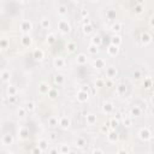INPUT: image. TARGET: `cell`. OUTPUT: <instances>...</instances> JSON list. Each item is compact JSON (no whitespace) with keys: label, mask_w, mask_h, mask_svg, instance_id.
<instances>
[{"label":"cell","mask_w":154,"mask_h":154,"mask_svg":"<svg viewBox=\"0 0 154 154\" xmlns=\"http://www.w3.org/2000/svg\"><path fill=\"white\" fill-rule=\"evenodd\" d=\"M10 47V40L7 37H1L0 38V48L1 51H6Z\"/></svg>","instance_id":"836d02e7"},{"label":"cell","mask_w":154,"mask_h":154,"mask_svg":"<svg viewBox=\"0 0 154 154\" xmlns=\"http://www.w3.org/2000/svg\"><path fill=\"white\" fill-rule=\"evenodd\" d=\"M152 40H153V37H152V35L148 31H142L141 32V35H140V42H141L142 46H149L152 43Z\"/></svg>","instance_id":"277c9868"},{"label":"cell","mask_w":154,"mask_h":154,"mask_svg":"<svg viewBox=\"0 0 154 154\" xmlns=\"http://www.w3.org/2000/svg\"><path fill=\"white\" fill-rule=\"evenodd\" d=\"M109 40H111V43L117 45V46H120V45H122V42H123V40H122L120 35H118V34H113V35L109 37Z\"/></svg>","instance_id":"f546056e"},{"label":"cell","mask_w":154,"mask_h":154,"mask_svg":"<svg viewBox=\"0 0 154 154\" xmlns=\"http://www.w3.org/2000/svg\"><path fill=\"white\" fill-rule=\"evenodd\" d=\"M48 125L51 128H54V126H58L59 125V119L55 117V116H51L48 118Z\"/></svg>","instance_id":"ab89813d"},{"label":"cell","mask_w":154,"mask_h":154,"mask_svg":"<svg viewBox=\"0 0 154 154\" xmlns=\"http://www.w3.org/2000/svg\"><path fill=\"white\" fill-rule=\"evenodd\" d=\"M88 52H89V54L95 55V54L99 53V47L95 46V45H93V43H89V46H88Z\"/></svg>","instance_id":"ee69618b"},{"label":"cell","mask_w":154,"mask_h":154,"mask_svg":"<svg viewBox=\"0 0 154 154\" xmlns=\"http://www.w3.org/2000/svg\"><path fill=\"white\" fill-rule=\"evenodd\" d=\"M32 58L36 61H42L45 59V51L42 48H35L32 51Z\"/></svg>","instance_id":"7c38bea8"},{"label":"cell","mask_w":154,"mask_h":154,"mask_svg":"<svg viewBox=\"0 0 154 154\" xmlns=\"http://www.w3.org/2000/svg\"><path fill=\"white\" fill-rule=\"evenodd\" d=\"M102 112H103L105 114H111V113H113V112H114V105H113L112 102H109V101L103 102V105H102Z\"/></svg>","instance_id":"9a60e30c"},{"label":"cell","mask_w":154,"mask_h":154,"mask_svg":"<svg viewBox=\"0 0 154 154\" xmlns=\"http://www.w3.org/2000/svg\"><path fill=\"white\" fill-rule=\"evenodd\" d=\"M17 137H18V140H20V141L26 140V138L29 137V129L25 128V126H19V128L17 129Z\"/></svg>","instance_id":"8992f818"},{"label":"cell","mask_w":154,"mask_h":154,"mask_svg":"<svg viewBox=\"0 0 154 154\" xmlns=\"http://www.w3.org/2000/svg\"><path fill=\"white\" fill-rule=\"evenodd\" d=\"M93 31H94V25L90 23V24H84V25H82V32H83V35H85V36H89L90 34H93Z\"/></svg>","instance_id":"4316f807"},{"label":"cell","mask_w":154,"mask_h":154,"mask_svg":"<svg viewBox=\"0 0 154 154\" xmlns=\"http://www.w3.org/2000/svg\"><path fill=\"white\" fill-rule=\"evenodd\" d=\"M52 87L49 85V83H47V82H41L40 84H38V93L40 94H42V95H45V94H47L48 91H49V89H51Z\"/></svg>","instance_id":"7402d4cb"},{"label":"cell","mask_w":154,"mask_h":154,"mask_svg":"<svg viewBox=\"0 0 154 154\" xmlns=\"http://www.w3.org/2000/svg\"><path fill=\"white\" fill-rule=\"evenodd\" d=\"M26 113H28V111L25 109L24 106H19V107L17 108V116H18L19 118H24V117L26 116Z\"/></svg>","instance_id":"bcb514c9"},{"label":"cell","mask_w":154,"mask_h":154,"mask_svg":"<svg viewBox=\"0 0 154 154\" xmlns=\"http://www.w3.org/2000/svg\"><path fill=\"white\" fill-rule=\"evenodd\" d=\"M75 144H76V147H78V148H83V147L87 144V141H85L84 137L78 136V137L76 138V141H75Z\"/></svg>","instance_id":"74e56055"},{"label":"cell","mask_w":154,"mask_h":154,"mask_svg":"<svg viewBox=\"0 0 154 154\" xmlns=\"http://www.w3.org/2000/svg\"><path fill=\"white\" fill-rule=\"evenodd\" d=\"M90 43H93V45L100 47V46L102 45V37H101L99 34H94V35L90 37Z\"/></svg>","instance_id":"83f0119b"},{"label":"cell","mask_w":154,"mask_h":154,"mask_svg":"<svg viewBox=\"0 0 154 154\" xmlns=\"http://www.w3.org/2000/svg\"><path fill=\"white\" fill-rule=\"evenodd\" d=\"M148 23H149V26H152V28H154V16L149 18V20H148Z\"/></svg>","instance_id":"6f0895ef"},{"label":"cell","mask_w":154,"mask_h":154,"mask_svg":"<svg viewBox=\"0 0 154 154\" xmlns=\"http://www.w3.org/2000/svg\"><path fill=\"white\" fill-rule=\"evenodd\" d=\"M116 93L117 95H125L128 93V85L125 83H119L116 85Z\"/></svg>","instance_id":"cb8c5ba5"},{"label":"cell","mask_w":154,"mask_h":154,"mask_svg":"<svg viewBox=\"0 0 154 154\" xmlns=\"http://www.w3.org/2000/svg\"><path fill=\"white\" fill-rule=\"evenodd\" d=\"M7 100H8V103H10V105H16V103L18 102V96H17V95L8 96V97H7Z\"/></svg>","instance_id":"f907efd6"},{"label":"cell","mask_w":154,"mask_h":154,"mask_svg":"<svg viewBox=\"0 0 154 154\" xmlns=\"http://www.w3.org/2000/svg\"><path fill=\"white\" fill-rule=\"evenodd\" d=\"M40 25L42 29H51V20L47 17H42L40 19Z\"/></svg>","instance_id":"4dcf8cb0"},{"label":"cell","mask_w":154,"mask_h":154,"mask_svg":"<svg viewBox=\"0 0 154 154\" xmlns=\"http://www.w3.org/2000/svg\"><path fill=\"white\" fill-rule=\"evenodd\" d=\"M108 124H109V126L113 129V130H116L118 126H119V124H120V122H119V119H117V118H111L109 120H108Z\"/></svg>","instance_id":"7bdbcfd3"},{"label":"cell","mask_w":154,"mask_h":154,"mask_svg":"<svg viewBox=\"0 0 154 154\" xmlns=\"http://www.w3.org/2000/svg\"><path fill=\"white\" fill-rule=\"evenodd\" d=\"M47 152H48V153H59V149H55V148H52V149H48Z\"/></svg>","instance_id":"91938a15"},{"label":"cell","mask_w":154,"mask_h":154,"mask_svg":"<svg viewBox=\"0 0 154 154\" xmlns=\"http://www.w3.org/2000/svg\"><path fill=\"white\" fill-rule=\"evenodd\" d=\"M105 76L107 78H112L114 79L117 76H118V69L114 66V65H108L105 67Z\"/></svg>","instance_id":"3957f363"},{"label":"cell","mask_w":154,"mask_h":154,"mask_svg":"<svg viewBox=\"0 0 154 154\" xmlns=\"http://www.w3.org/2000/svg\"><path fill=\"white\" fill-rule=\"evenodd\" d=\"M93 66L97 70H102L106 67V61L103 58H96L94 61H93Z\"/></svg>","instance_id":"e0dca14e"},{"label":"cell","mask_w":154,"mask_h":154,"mask_svg":"<svg viewBox=\"0 0 154 154\" xmlns=\"http://www.w3.org/2000/svg\"><path fill=\"white\" fill-rule=\"evenodd\" d=\"M79 14H81V17H82V18L89 17V12H88V10H85V8H81V11H79Z\"/></svg>","instance_id":"816d5d0a"},{"label":"cell","mask_w":154,"mask_h":154,"mask_svg":"<svg viewBox=\"0 0 154 154\" xmlns=\"http://www.w3.org/2000/svg\"><path fill=\"white\" fill-rule=\"evenodd\" d=\"M111 130H113V129L109 126V124H108V123H107V124H103V125H101V126H100V131H101L102 134H105V135H107Z\"/></svg>","instance_id":"c3c4849f"},{"label":"cell","mask_w":154,"mask_h":154,"mask_svg":"<svg viewBox=\"0 0 154 154\" xmlns=\"http://www.w3.org/2000/svg\"><path fill=\"white\" fill-rule=\"evenodd\" d=\"M91 152H93V153H103L105 150H103L102 148H99V147H97V148H94V149H91Z\"/></svg>","instance_id":"9f6ffc18"},{"label":"cell","mask_w":154,"mask_h":154,"mask_svg":"<svg viewBox=\"0 0 154 154\" xmlns=\"http://www.w3.org/2000/svg\"><path fill=\"white\" fill-rule=\"evenodd\" d=\"M105 81H106L105 78H101V77H99V78H96V79H95V83H94V85H95L96 88L101 89V88L106 87V82H105Z\"/></svg>","instance_id":"60d3db41"},{"label":"cell","mask_w":154,"mask_h":154,"mask_svg":"<svg viewBox=\"0 0 154 154\" xmlns=\"http://www.w3.org/2000/svg\"><path fill=\"white\" fill-rule=\"evenodd\" d=\"M19 28H20V31L23 34H29L32 30V23L30 20H28V19H24V20H22Z\"/></svg>","instance_id":"5b68a950"},{"label":"cell","mask_w":154,"mask_h":154,"mask_svg":"<svg viewBox=\"0 0 154 154\" xmlns=\"http://www.w3.org/2000/svg\"><path fill=\"white\" fill-rule=\"evenodd\" d=\"M122 29H123V24H122V23H119V22L113 23V24H112V26H111V30H112L114 34L120 32V31H122Z\"/></svg>","instance_id":"d590c367"},{"label":"cell","mask_w":154,"mask_h":154,"mask_svg":"<svg viewBox=\"0 0 154 154\" xmlns=\"http://www.w3.org/2000/svg\"><path fill=\"white\" fill-rule=\"evenodd\" d=\"M65 49H66L67 53L72 54V53H75L77 51V43L75 41H67L66 45H65Z\"/></svg>","instance_id":"ffe728a7"},{"label":"cell","mask_w":154,"mask_h":154,"mask_svg":"<svg viewBox=\"0 0 154 154\" xmlns=\"http://www.w3.org/2000/svg\"><path fill=\"white\" fill-rule=\"evenodd\" d=\"M130 116L134 118V117H141L142 116V108L138 106V105H135L131 107L130 109Z\"/></svg>","instance_id":"484cf974"},{"label":"cell","mask_w":154,"mask_h":154,"mask_svg":"<svg viewBox=\"0 0 154 154\" xmlns=\"http://www.w3.org/2000/svg\"><path fill=\"white\" fill-rule=\"evenodd\" d=\"M47 95H48V97H49L51 100H55V99H58V96H59V90H58L57 88H51L49 91L47 93Z\"/></svg>","instance_id":"1f68e13d"},{"label":"cell","mask_w":154,"mask_h":154,"mask_svg":"<svg viewBox=\"0 0 154 154\" xmlns=\"http://www.w3.org/2000/svg\"><path fill=\"white\" fill-rule=\"evenodd\" d=\"M0 77H1V82L2 83H8L11 79V72L7 69H2L0 72Z\"/></svg>","instance_id":"ac0fdd59"},{"label":"cell","mask_w":154,"mask_h":154,"mask_svg":"<svg viewBox=\"0 0 154 154\" xmlns=\"http://www.w3.org/2000/svg\"><path fill=\"white\" fill-rule=\"evenodd\" d=\"M106 136H107V141L109 143H117L119 141V134L116 130H111Z\"/></svg>","instance_id":"5bb4252c"},{"label":"cell","mask_w":154,"mask_h":154,"mask_svg":"<svg viewBox=\"0 0 154 154\" xmlns=\"http://www.w3.org/2000/svg\"><path fill=\"white\" fill-rule=\"evenodd\" d=\"M138 137L140 140H142L143 142H148L152 138V131L148 126H143L138 130Z\"/></svg>","instance_id":"7a4b0ae2"},{"label":"cell","mask_w":154,"mask_h":154,"mask_svg":"<svg viewBox=\"0 0 154 154\" xmlns=\"http://www.w3.org/2000/svg\"><path fill=\"white\" fill-rule=\"evenodd\" d=\"M17 91H18V90H17L16 85H13V84H7L6 88H5V95H6V97L17 95Z\"/></svg>","instance_id":"2e32d148"},{"label":"cell","mask_w":154,"mask_h":154,"mask_svg":"<svg viewBox=\"0 0 154 154\" xmlns=\"http://www.w3.org/2000/svg\"><path fill=\"white\" fill-rule=\"evenodd\" d=\"M134 12H135V14H142L144 12V6L143 5H140V4H135Z\"/></svg>","instance_id":"f6af8a7d"},{"label":"cell","mask_w":154,"mask_h":154,"mask_svg":"<svg viewBox=\"0 0 154 154\" xmlns=\"http://www.w3.org/2000/svg\"><path fill=\"white\" fill-rule=\"evenodd\" d=\"M58 30L64 34V35H67L72 31V26H71V23L67 20V19H59L58 22Z\"/></svg>","instance_id":"6da1fadb"},{"label":"cell","mask_w":154,"mask_h":154,"mask_svg":"<svg viewBox=\"0 0 154 154\" xmlns=\"http://www.w3.org/2000/svg\"><path fill=\"white\" fill-rule=\"evenodd\" d=\"M88 63V55L87 54H84V53H79V54H77V57H76V64L77 65H85Z\"/></svg>","instance_id":"44dd1931"},{"label":"cell","mask_w":154,"mask_h":154,"mask_svg":"<svg viewBox=\"0 0 154 154\" xmlns=\"http://www.w3.org/2000/svg\"><path fill=\"white\" fill-rule=\"evenodd\" d=\"M48 140H49V141H57V140H58V136H57L54 132H52V134L48 135Z\"/></svg>","instance_id":"db71d44e"},{"label":"cell","mask_w":154,"mask_h":154,"mask_svg":"<svg viewBox=\"0 0 154 154\" xmlns=\"http://www.w3.org/2000/svg\"><path fill=\"white\" fill-rule=\"evenodd\" d=\"M97 122V117L94 113H87L85 114V123L88 125H95Z\"/></svg>","instance_id":"d4e9b609"},{"label":"cell","mask_w":154,"mask_h":154,"mask_svg":"<svg viewBox=\"0 0 154 154\" xmlns=\"http://www.w3.org/2000/svg\"><path fill=\"white\" fill-rule=\"evenodd\" d=\"M20 2H26V1H29V0H19Z\"/></svg>","instance_id":"e7e4bbea"},{"label":"cell","mask_w":154,"mask_h":154,"mask_svg":"<svg viewBox=\"0 0 154 154\" xmlns=\"http://www.w3.org/2000/svg\"><path fill=\"white\" fill-rule=\"evenodd\" d=\"M93 2H97V1H100V0H91Z\"/></svg>","instance_id":"03108f58"},{"label":"cell","mask_w":154,"mask_h":154,"mask_svg":"<svg viewBox=\"0 0 154 154\" xmlns=\"http://www.w3.org/2000/svg\"><path fill=\"white\" fill-rule=\"evenodd\" d=\"M71 152H72V150H71V148H70L69 144H65V143L60 144V147H59V153H61V154H67V153H71Z\"/></svg>","instance_id":"b9f144b4"},{"label":"cell","mask_w":154,"mask_h":154,"mask_svg":"<svg viewBox=\"0 0 154 154\" xmlns=\"http://www.w3.org/2000/svg\"><path fill=\"white\" fill-rule=\"evenodd\" d=\"M150 103H152V105H154V94L150 96Z\"/></svg>","instance_id":"be15d7a7"},{"label":"cell","mask_w":154,"mask_h":154,"mask_svg":"<svg viewBox=\"0 0 154 154\" xmlns=\"http://www.w3.org/2000/svg\"><path fill=\"white\" fill-rule=\"evenodd\" d=\"M122 123H123V125H124L125 128H130V126L132 125V123H134V119H132L131 116H125V117H123Z\"/></svg>","instance_id":"d6a6232c"},{"label":"cell","mask_w":154,"mask_h":154,"mask_svg":"<svg viewBox=\"0 0 154 154\" xmlns=\"http://www.w3.org/2000/svg\"><path fill=\"white\" fill-rule=\"evenodd\" d=\"M24 107H25V109L28 111V113H31V112H34L35 111V102L34 101H26L24 105H23Z\"/></svg>","instance_id":"8d00e7d4"},{"label":"cell","mask_w":154,"mask_h":154,"mask_svg":"<svg viewBox=\"0 0 154 154\" xmlns=\"http://www.w3.org/2000/svg\"><path fill=\"white\" fill-rule=\"evenodd\" d=\"M142 85H143L146 89H149L150 87H153V79H152L150 77H144V81H143Z\"/></svg>","instance_id":"7dc6e473"},{"label":"cell","mask_w":154,"mask_h":154,"mask_svg":"<svg viewBox=\"0 0 154 154\" xmlns=\"http://www.w3.org/2000/svg\"><path fill=\"white\" fill-rule=\"evenodd\" d=\"M59 126L64 130H67L71 126V119L67 116H61L59 118Z\"/></svg>","instance_id":"30bf717a"},{"label":"cell","mask_w":154,"mask_h":154,"mask_svg":"<svg viewBox=\"0 0 154 154\" xmlns=\"http://www.w3.org/2000/svg\"><path fill=\"white\" fill-rule=\"evenodd\" d=\"M119 47H120V46H117V45L109 43V45H108V47L106 48L107 54H108L109 57H117V55L119 54V52H120V48H119Z\"/></svg>","instance_id":"9c48e42d"},{"label":"cell","mask_w":154,"mask_h":154,"mask_svg":"<svg viewBox=\"0 0 154 154\" xmlns=\"http://www.w3.org/2000/svg\"><path fill=\"white\" fill-rule=\"evenodd\" d=\"M55 41H57V35H55V32H48V34L46 35V42H47L48 45H54Z\"/></svg>","instance_id":"f1b7e54d"},{"label":"cell","mask_w":154,"mask_h":154,"mask_svg":"<svg viewBox=\"0 0 154 154\" xmlns=\"http://www.w3.org/2000/svg\"><path fill=\"white\" fill-rule=\"evenodd\" d=\"M149 113L150 116H154V105H152V107L149 108Z\"/></svg>","instance_id":"94428289"},{"label":"cell","mask_w":154,"mask_h":154,"mask_svg":"<svg viewBox=\"0 0 154 154\" xmlns=\"http://www.w3.org/2000/svg\"><path fill=\"white\" fill-rule=\"evenodd\" d=\"M37 147H40L41 148V150L45 153V152H47L49 148V140H46V138H40L38 140V142H37Z\"/></svg>","instance_id":"603a6c76"},{"label":"cell","mask_w":154,"mask_h":154,"mask_svg":"<svg viewBox=\"0 0 154 154\" xmlns=\"http://www.w3.org/2000/svg\"><path fill=\"white\" fill-rule=\"evenodd\" d=\"M76 99H77V101L81 102V103L87 102V101L89 100V91H84V90L79 89V90L77 91V94H76Z\"/></svg>","instance_id":"52a82bcc"},{"label":"cell","mask_w":154,"mask_h":154,"mask_svg":"<svg viewBox=\"0 0 154 154\" xmlns=\"http://www.w3.org/2000/svg\"><path fill=\"white\" fill-rule=\"evenodd\" d=\"M146 0H136V4H140V5H144Z\"/></svg>","instance_id":"6125c7cd"},{"label":"cell","mask_w":154,"mask_h":154,"mask_svg":"<svg viewBox=\"0 0 154 154\" xmlns=\"http://www.w3.org/2000/svg\"><path fill=\"white\" fill-rule=\"evenodd\" d=\"M82 90H84V91H89V89H90V87L88 85V84H85V85H83L82 88H81Z\"/></svg>","instance_id":"680465c9"},{"label":"cell","mask_w":154,"mask_h":154,"mask_svg":"<svg viewBox=\"0 0 154 154\" xmlns=\"http://www.w3.org/2000/svg\"><path fill=\"white\" fill-rule=\"evenodd\" d=\"M65 81H66V78H65V76L63 73H55L54 77H53V82L57 85H64Z\"/></svg>","instance_id":"d6986e66"},{"label":"cell","mask_w":154,"mask_h":154,"mask_svg":"<svg viewBox=\"0 0 154 154\" xmlns=\"http://www.w3.org/2000/svg\"><path fill=\"white\" fill-rule=\"evenodd\" d=\"M106 87H108V88H112V87H114V82H113V79L112 78H106Z\"/></svg>","instance_id":"f5cc1de1"},{"label":"cell","mask_w":154,"mask_h":154,"mask_svg":"<svg viewBox=\"0 0 154 154\" xmlns=\"http://www.w3.org/2000/svg\"><path fill=\"white\" fill-rule=\"evenodd\" d=\"M13 142H14V138H13L12 135H10V134H5V135H2L1 144H2L4 147H10V146L13 144Z\"/></svg>","instance_id":"8fae6325"},{"label":"cell","mask_w":154,"mask_h":154,"mask_svg":"<svg viewBox=\"0 0 154 154\" xmlns=\"http://www.w3.org/2000/svg\"><path fill=\"white\" fill-rule=\"evenodd\" d=\"M65 65H66V61H65V59H64L63 57H57V58H54V60H53V66H54L57 70L64 69Z\"/></svg>","instance_id":"4fadbf2b"},{"label":"cell","mask_w":154,"mask_h":154,"mask_svg":"<svg viewBox=\"0 0 154 154\" xmlns=\"http://www.w3.org/2000/svg\"><path fill=\"white\" fill-rule=\"evenodd\" d=\"M91 23V20H90V18L89 17H85V18H83V20H82V24L84 25V24H90Z\"/></svg>","instance_id":"11a10c76"},{"label":"cell","mask_w":154,"mask_h":154,"mask_svg":"<svg viewBox=\"0 0 154 154\" xmlns=\"http://www.w3.org/2000/svg\"><path fill=\"white\" fill-rule=\"evenodd\" d=\"M106 18H107L108 20H114V19L117 18V11L113 10V8L107 10V11H106Z\"/></svg>","instance_id":"e575fe53"},{"label":"cell","mask_w":154,"mask_h":154,"mask_svg":"<svg viewBox=\"0 0 154 154\" xmlns=\"http://www.w3.org/2000/svg\"><path fill=\"white\" fill-rule=\"evenodd\" d=\"M134 78L135 79H141L142 77H143V73H142V71L141 70H138V69H136V70H134Z\"/></svg>","instance_id":"681fc988"},{"label":"cell","mask_w":154,"mask_h":154,"mask_svg":"<svg viewBox=\"0 0 154 154\" xmlns=\"http://www.w3.org/2000/svg\"><path fill=\"white\" fill-rule=\"evenodd\" d=\"M20 45L25 48H29L32 46V37L29 34H23L20 37Z\"/></svg>","instance_id":"ba28073f"},{"label":"cell","mask_w":154,"mask_h":154,"mask_svg":"<svg viewBox=\"0 0 154 154\" xmlns=\"http://www.w3.org/2000/svg\"><path fill=\"white\" fill-rule=\"evenodd\" d=\"M57 12H58V14L59 16H61V17H65L66 14H67V7L65 6V5H59L58 6V8H57Z\"/></svg>","instance_id":"f35d334b"}]
</instances>
